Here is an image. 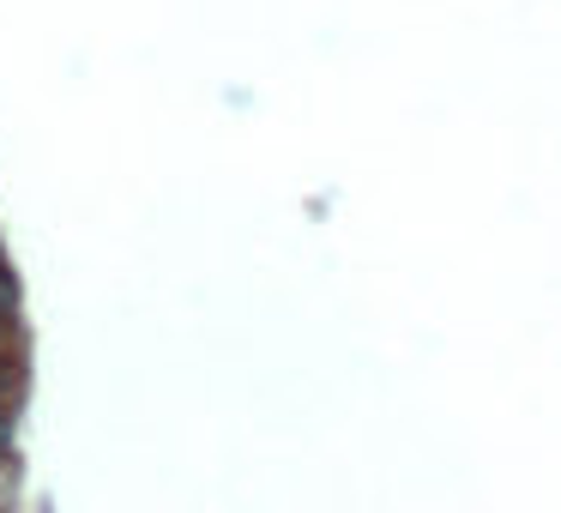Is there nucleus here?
Instances as JSON below:
<instances>
[{"label": "nucleus", "mask_w": 561, "mask_h": 513, "mask_svg": "<svg viewBox=\"0 0 561 513\" xmlns=\"http://www.w3.org/2000/svg\"><path fill=\"white\" fill-rule=\"evenodd\" d=\"M7 399H19V368L0 356V411H7Z\"/></svg>", "instance_id": "obj_1"}]
</instances>
